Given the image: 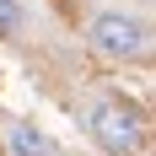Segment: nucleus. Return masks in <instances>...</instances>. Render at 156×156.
Masks as SVG:
<instances>
[{
  "instance_id": "1",
  "label": "nucleus",
  "mask_w": 156,
  "mask_h": 156,
  "mask_svg": "<svg viewBox=\"0 0 156 156\" xmlns=\"http://www.w3.org/2000/svg\"><path fill=\"white\" fill-rule=\"evenodd\" d=\"M86 43L102 59H140L145 48H151V27H145L140 16H129V11H97L86 22Z\"/></svg>"
},
{
  "instance_id": "2",
  "label": "nucleus",
  "mask_w": 156,
  "mask_h": 156,
  "mask_svg": "<svg viewBox=\"0 0 156 156\" xmlns=\"http://www.w3.org/2000/svg\"><path fill=\"white\" fill-rule=\"evenodd\" d=\"M86 129H92V140L102 145L108 156H135L145 140V124H140V113L129 108V102H92V113H86Z\"/></svg>"
},
{
  "instance_id": "3",
  "label": "nucleus",
  "mask_w": 156,
  "mask_h": 156,
  "mask_svg": "<svg viewBox=\"0 0 156 156\" xmlns=\"http://www.w3.org/2000/svg\"><path fill=\"white\" fill-rule=\"evenodd\" d=\"M5 145H11V156H54V140L38 124H11L5 129Z\"/></svg>"
},
{
  "instance_id": "4",
  "label": "nucleus",
  "mask_w": 156,
  "mask_h": 156,
  "mask_svg": "<svg viewBox=\"0 0 156 156\" xmlns=\"http://www.w3.org/2000/svg\"><path fill=\"white\" fill-rule=\"evenodd\" d=\"M27 32V0H0V38H22Z\"/></svg>"
}]
</instances>
